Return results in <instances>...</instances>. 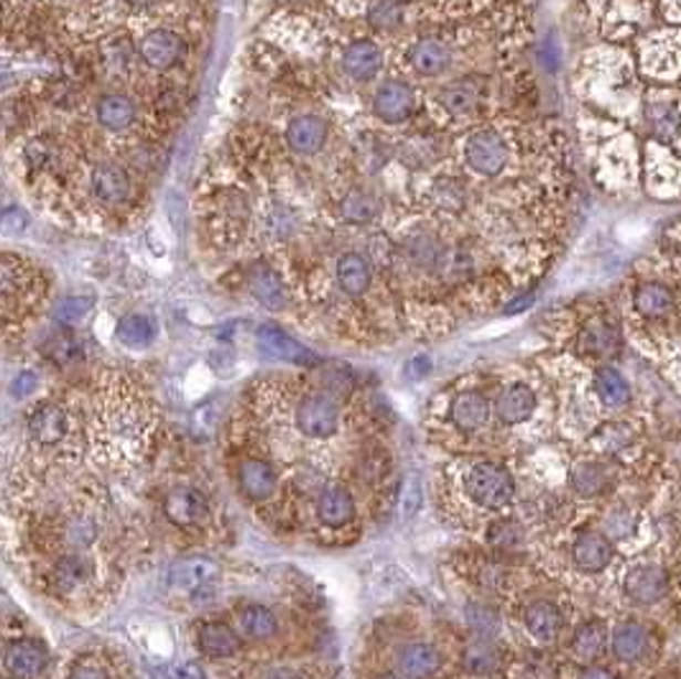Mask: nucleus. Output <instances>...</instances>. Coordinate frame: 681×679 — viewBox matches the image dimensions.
Segmentation results:
<instances>
[{"label":"nucleus","mask_w":681,"mask_h":679,"mask_svg":"<svg viewBox=\"0 0 681 679\" xmlns=\"http://www.w3.org/2000/svg\"><path fill=\"white\" fill-rule=\"evenodd\" d=\"M327 140V123L319 115H298L286 128V144L302 156L317 154Z\"/></svg>","instance_id":"obj_17"},{"label":"nucleus","mask_w":681,"mask_h":679,"mask_svg":"<svg viewBox=\"0 0 681 679\" xmlns=\"http://www.w3.org/2000/svg\"><path fill=\"white\" fill-rule=\"evenodd\" d=\"M66 679H111V677H107V672H105L103 667L87 665V661H85V665L74 667Z\"/></svg>","instance_id":"obj_47"},{"label":"nucleus","mask_w":681,"mask_h":679,"mask_svg":"<svg viewBox=\"0 0 681 679\" xmlns=\"http://www.w3.org/2000/svg\"><path fill=\"white\" fill-rule=\"evenodd\" d=\"M238 624H240V631H243L248 639H255V641L271 639V636L279 631L276 616H273V613L265 606H245L243 610H240Z\"/></svg>","instance_id":"obj_35"},{"label":"nucleus","mask_w":681,"mask_h":679,"mask_svg":"<svg viewBox=\"0 0 681 679\" xmlns=\"http://www.w3.org/2000/svg\"><path fill=\"white\" fill-rule=\"evenodd\" d=\"M569 483H572V491H575L577 495H583V499H593V495H600L605 488H608L610 476L600 462H579V466H575V470H572Z\"/></svg>","instance_id":"obj_33"},{"label":"nucleus","mask_w":681,"mask_h":679,"mask_svg":"<svg viewBox=\"0 0 681 679\" xmlns=\"http://www.w3.org/2000/svg\"><path fill=\"white\" fill-rule=\"evenodd\" d=\"M90 577H93V562L82 557V554H70L56 565L52 583L56 593H72L85 585Z\"/></svg>","instance_id":"obj_31"},{"label":"nucleus","mask_w":681,"mask_h":679,"mask_svg":"<svg viewBox=\"0 0 681 679\" xmlns=\"http://www.w3.org/2000/svg\"><path fill=\"white\" fill-rule=\"evenodd\" d=\"M509 144L497 130L480 128L464 140V161L480 177H497L509 164Z\"/></svg>","instance_id":"obj_2"},{"label":"nucleus","mask_w":681,"mask_h":679,"mask_svg":"<svg viewBox=\"0 0 681 679\" xmlns=\"http://www.w3.org/2000/svg\"><path fill=\"white\" fill-rule=\"evenodd\" d=\"M595 391L608 409H622L633 399V388L628 378L612 366H600L595 370Z\"/></svg>","instance_id":"obj_25"},{"label":"nucleus","mask_w":681,"mask_h":679,"mask_svg":"<svg viewBox=\"0 0 681 679\" xmlns=\"http://www.w3.org/2000/svg\"><path fill=\"white\" fill-rule=\"evenodd\" d=\"M480 101H483V85L470 77L457 80L439 93V103H442V107L452 115V118H464V115H472L478 111Z\"/></svg>","instance_id":"obj_22"},{"label":"nucleus","mask_w":681,"mask_h":679,"mask_svg":"<svg viewBox=\"0 0 681 679\" xmlns=\"http://www.w3.org/2000/svg\"><path fill=\"white\" fill-rule=\"evenodd\" d=\"M90 310H93V296H66V300L56 304L54 320L60 322V325L70 327L85 320Z\"/></svg>","instance_id":"obj_42"},{"label":"nucleus","mask_w":681,"mask_h":679,"mask_svg":"<svg viewBox=\"0 0 681 679\" xmlns=\"http://www.w3.org/2000/svg\"><path fill=\"white\" fill-rule=\"evenodd\" d=\"M521 536H523V532H521V526L516 524V521L503 519V521H497V524L490 526V536H488V540L493 542L495 546H503V550H511V546H516V544L521 542Z\"/></svg>","instance_id":"obj_43"},{"label":"nucleus","mask_w":681,"mask_h":679,"mask_svg":"<svg viewBox=\"0 0 681 679\" xmlns=\"http://www.w3.org/2000/svg\"><path fill=\"white\" fill-rule=\"evenodd\" d=\"M610 649L612 657L626 661V665H633V661H641L646 654L651 649V634L649 628L638 620H622L616 626V631L610 636Z\"/></svg>","instance_id":"obj_13"},{"label":"nucleus","mask_w":681,"mask_h":679,"mask_svg":"<svg viewBox=\"0 0 681 679\" xmlns=\"http://www.w3.org/2000/svg\"><path fill=\"white\" fill-rule=\"evenodd\" d=\"M523 620H526L528 634L542 644H552L554 639H559L562 626H564L562 610L549 600L531 603V606L526 608V616H523Z\"/></svg>","instance_id":"obj_23"},{"label":"nucleus","mask_w":681,"mask_h":679,"mask_svg":"<svg viewBox=\"0 0 681 679\" xmlns=\"http://www.w3.org/2000/svg\"><path fill=\"white\" fill-rule=\"evenodd\" d=\"M429 368H431V361L427 358V355H421V358H413V361L409 363V374H413V376L429 374Z\"/></svg>","instance_id":"obj_50"},{"label":"nucleus","mask_w":681,"mask_h":679,"mask_svg":"<svg viewBox=\"0 0 681 679\" xmlns=\"http://www.w3.org/2000/svg\"><path fill=\"white\" fill-rule=\"evenodd\" d=\"M214 573H218V567H214L210 560H185L171 570V583L177 585L179 591L192 593L197 587H202Z\"/></svg>","instance_id":"obj_36"},{"label":"nucleus","mask_w":681,"mask_h":679,"mask_svg":"<svg viewBox=\"0 0 681 679\" xmlns=\"http://www.w3.org/2000/svg\"><path fill=\"white\" fill-rule=\"evenodd\" d=\"M376 679H404V677H396V675H378Z\"/></svg>","instance_id":"obj_52"},{"label":"nucleus","mask_w":681,"mask_h":679,"mask_svg":"<svg viewBox=\"0 0 681 679\" xmlns=\"http://www.w3.org/2000/svg\"><path fill=\"white\" fill-rule=\"evenodd\" d=\"M185 52V39L169 29L148 31L144 41H140V60L154 70H171L174 64H179Z\"/></svg>","instance_id":"obj_10"},{"label":"nucleus","mask_w":681,"mask_h":679,"mask_svg":"<svg viewBox=\"0 0 681 679\" xmlns=\"http://www.w3.org/2000/svg\"><path fill=\"white\" fill-rule=\"evenodd\" d=\"M605 644H608V628H605L603 620H585L575 631V639H572V654H575L577 661L589 665L605 651Z\"/></svg>","instance_id":"obj_29"},{"label":"nucleus","mask_w":681,"mask_h":679,"mask_svg":"<svg viewBox=\"0 0 681 679\" xmlns=\"http://www.w3.org/2000/svg\"><path fill=\"white\" fill-rule=\"evenodd\" d=\"M255 340H259L261 351L269 353L271 358L296 363V366H312V363H317V355L306 351L302 343H296L292 335H286L284 330L276 325H261L259 333H255Z\"/></svg>","instance_id":"obj_11"},{"label":"nucleus","mask_w":681,"mask_h":679,"mask_svg":"<svg viewBox=\"0 0 681 679\" xmlns=\"http://www.w3.org/2000/svg\"><path fill=\"white\" fill-rule=\"evenodd\" d=\"M90 185H93L95 200L105 207H121L130 197V179L126 169L118 167V164H99L93 171Z\"/></svg>","instance_id":"obj_14"},{"label":"nucleus","mask_w":681,"mask_h":679,"mask_svg":"<svg viewBox=\"0 0 681 679\" xmlns=\"http://www.w3.org/2000/svg\"><path fill=\"white\" fill-rule=\"evenodd\" d=\"M638 532V516L636 511H630L626 506H616L603 521V534L610 536V540H628Z\"/></svg>","instance_id":"obj_41"},{"label":"nucleus","mask_w":681,"mask_h":679,"mask_svg":"<svg viewBox=\"0 0 681 679\" xmlns=\"http://www.w3.org/2000/svg\"><path fill=\"white\" fill-rule=\"evenodd\" d=\"M335 273H337V284L343 286L345 294L360 296V294L368 292L373 271H370V263H368V259H365V255H360V253L339 255Z\"/></svg>","instance_id":"obj_27"},{"label":"nucleus","mask_w":681,"mask_h":679,"mask_svg":"<svg viewBox=\"0 0 681 679\" xmlns=\"http://www.w3.org/2000/svg\"><path fill=\"white\" fill-rule=\"evenodd\" d=\"M248 284H251L255 300L269 306V310H281L286 304V289L269 267H255L251 276H248Z\"/></svg>","instance_id":"obj_30"},{"label":"nucleus","mask_w":681,"mask_h":679,"mask_svg":"<svg viewBox=\"0 0 681 679\" xmlns=\"http://www.w3.org/2000/svg\"><path fill=\"white\" fill-rule=\"evenodd\" d=\"M464 491L478 506L488 511L505 509L516 495V483L513 476L497 462H478L470 468V473L464 476Z\"/></svg>","instance_id":"obj_1"},{"label":"nucleus","mask_w":681,"mask_h":679,"mask_svg":"<svg viewBox=\"0 0 681 679\" xmlns=\"http://www.w3.org/2000/svg\"><path fill=\"white\" fill-rule=\"evenodd\" d=\"M156 337V322L148 314H128L118 325V340L128 347H146Z\"/></svg>","instance_id":"obj_37"},{"label":"nucleus","mask_w":681,"mask_h":679,"mask_svg":"<svg viewBox=\"0 0 681 679\" xmlns=\"http://www.w3.org/2000/svg\"><path fill=\"white\" fill-rule=\"evenodd\" d=\"M452 425L460 429V432H478L480 427L485 425L490 417V404L483 394L478 391H464L457 394L452 407H450Z\"/></svg>","instance_id":"obj_21"},{"label":"nucleus","mask_w":681,"mask_h":679,"mask_svg":"<svg viewBox=\"0 0 681 679\" xmlns=\"http://www.w3.org/2000/svg\"><path fill=\"white\" fill-rule=\"evenodd\" d=\"M3 665L13 679H36L49 665V651L41 641L15 639L6 646Z\"/></svg>","instance_id":"obj_6"},{"label":"nucleus","mask_w":681,"mask_h":679,"mask_svg":"<svg viewBox=\"0 0 681 679\" xmlns=\"http://www.w3.org/2000/svg\"><path fill=\"white\" fill-rule=\"evenodd\" d=\"M630 440H633V432H630L626 425L610 421V425H603L600 429H597L593 437V445L605 455H616L620 450H626Z\"/></svg>","instance_id":"obj_40"},{"label":"nucleus","mask_w":681,"mask_h":679,"mask_svg":"<svg viewBox=\"0 0 681 679\" xmlns=\"http://www.w3.org/2000/svg\"><path fill=\"white\" fill-rule=\"evenodd\" d=\"M534 411H536V394L534 388L526 384L505 386L495 401L497 419L505 421V425H521V421L531 419V414Z\"/></svg>","instance_id":"obj_18"},{"label":"nucleus","mask_w":681,"mask_h":679,"mask_svg":"<svg viewBox=\"0 0 681 679\" xmlns=\"http://www.w3.org/2000/svg\"><path fill=\"white\" fill-rule=\"evenodd\" d=\"M577 345L579 353H585L587 358L595 361L616 358L622 345L620 327L608 317H593L589 322H585L583 330H579Z\"/></svg>","instance_id":"obj_5"},{"label":"nucleus","mask_w":681,"mask_h":679,"mask_svg":"<svg viewBox=\"0 0 681 679\" xmlns=\"http://www.w3.org/2000/svg\"><path fill=\"white\" fill-rule=\"evenodd\" d=\"M622 591L636 606L649 608L667 598L669 593V575L659 565H636L622 579Z\"/></svg>","instance_id":"obj_4"},{"label":"nucleus","mask_w":681,"mask_h":679,"mask_svg":"<svg viewBox=\"0 0 681 679\" xmlns=\"http://www.w3.org/2000/svg\"><path fill=\"white\" fill-rule=\"evenodd\" d=\"M396 665L404 679H431L442 669V654L431 644H409L398 651Z\"/></svg>","instance_id":"obj_15"},{"label":"nucleus","mask_w":681,"mask_h":679,"mask_svg":"<svg viewBox=\"0 0 681 679\" xmlns=\"http://www.w3.org/2000/svg\"><path fill=\"white\" fill-rule=\"evenodd\" d=\"M179 677L181 679H207L205 669L199 667V665H195V661H187V665L179 669Z\"/></svg>","instance_id":"obj_49"},{"label":"nucleus","mask_w":681,"mask_h":679,"mask_svg":"<svg viewBox=\"0 0 681 679\" xmlns=\"http://www.w3.org/2000/svg\"><path fill=\"white\" fill-rule=\"evenodd\" d=\"M579 679H618V677L612 675L608 667L589 665V667H585V669H583V672H579Z\"/></svg>","instance_id":"obj_48"},{"label":"nucleus","mask_w":681,"mask_h":679,"mask_svg":"<svg viewBox=\"0 0 681 679\" xmlns=\"http://www.w3.org/2000/svg\"><path fill=\"white\" fill-rule=\"evenodd\" d=\"M409 62H411V67L421 74V77H439V74H444L447 70H450L452 52L444 41L421 39L411 46Z\"/></svg>","instance_id":"obj_20"},{"label":"nucleus","mask_w":681,"mask_h":679,"mask_svg":"<svg viewBox=\"0 0 681 679\" xmlns=\"http://www.w3.org/2000/svg\"><path fill=\"white\" fill-rule=\"evenodd\" d=\"M501 667V651L493 641H475L464 651V669L472 675H493Z\"/></svg>","instance_id":"obj_38"},{"label":"nucleus","mask_w":681,"mask_h":679,"mask_svg":"<svg viewBox=\"0 0 681 679\" xmlns=\"http://www.w3.org/2000/svg\"><path fill=\"white\" fill-rule=\"evenodd\" d=\"M677 306V294L674 289L663 281H643L641 286H636L633 292V310L638 317L659 322L667 320Z\"/></svg>","instance_id":"obj_12"},{"label":"nucleus","mask_w":681,"mask_h":679,"mask_svg":"<svg viewBox=\"0 0 681 679\" xmlns=\"http://www.w3.org/2000/svg\"><path fill=\"white\" fill-rule=\"evenodd\" d=\"M317 513L327 526H343L355 516V501L347 488L332 485L325 488L317 501Z\"/></svg>","instance_id":"obj_28"},{"label":"nucleus","mask_w":681,"mask_h":679,"mask_svg":"<svg viewBox=\"0 0 681 679\" xmlns=\"http://www.w3.org/2000/svg\"><path fill=\"white\" fill-rule=\"evenodd\" d=\"M39 386V378H36V374H31V370H21L19 376L13 378V384H11V394L13 396H29V394H33V388Z\"/></svg>","instance_id":"obj_46"},{"label":"nucleus","mask_w":681,"mask_h":679,"mask_svg":"<svg viewBox=\"0 0 681 679\" xmlns=\"http://www.w3.org/2000/svg\"><path fill=\"white\" fill-rule=\"evenodd\" d=\"M339 210H343V218L350 226H368L380 215V202L370 192H365V189H350L343 205H339Z\"/></svg>","instance_id":"obj_34"},{"label":"nucleus","mask_w":681,"mask_h":679,"mask_svg":"<svg viewBox=\"0 0 681 679\" xmlns=\"http://www.w3.org/2000/svg\"><path fill=\"white\" fill-rule=\"evenodd\" d=\"M199 651L210 659H228L240 649L238 634L232 631L228 624H220V620H212V624H205L199 628Z\"/></svg>","instance_id":"obj_26"},{"label":"nucleus","mask_w":681,"mask_h":679,"mask_svg":"<svg viewBox=\"0 0 681 679\" xmlns=\"http://www.w3.org/2000/svg\"><path fill=\"white\" fill-rule=\"evenodd\" d=\"M406 19V6L401 0H373L368 6V23L378 31H394Z\"/></svg>","instance_id":"obj_39"},{"label":"nucleus","mask_w":681,"mask_h":679,"mask_svg":"<svg viewBox=\"0 0 681 679\" xmlns=\"http://www.w3.org/2000/svg\"><path fill=\"white\" fill-rule=\"evenodd\" d=\"M343 70L357 82L376 80L378 72L384 70V52L368 39L353 41L343 54Z\"/></svg>","instance_id":"obj_16"},{"label":"nucleus","mask_w":681,"mask_h":679,"mask_svg":"<svg viewBox=\"0 0 681 679\" xmlns=\"http://www.w3.org/2000/svg\"><path fill=\"white\" fill-rule=\"evenodd\" d=\"M164 513L177 526H199L210 516V503L197 488H174L164 501Z\"/></svg>","instance_id":"obj_8"},{"label":"nucleus","mask_w":681,"mask_h":679,"mask_svg":"<svg viewBox=\"0 0 681 679\" xmlns=\"http://www.w3.org/2000/svg\"><path fill=\"white\" fill-rule=\"evenodd\" d=\"M240 491L251 501H269L279 488V476L265 460H245L240 466Z\"/></svg>","instance_id":"obj_19"},{"label":"nucleus","mask_w":681,"mask_h":679,"mask_svg":"<svg viewBox=\"0 0 681 679\" xmlns=\"http://www.w3.org/2000/svg\"><path fill=\"white\" fill-rule=\"evenodd\" d=\"M421 506V483L417 476H411L409 480L404 483V493H401V513L406 519H411L413 513L419 511Z\"/></svg>","instance_id":"obj_44"},{"label":"nucleus","mask_w":681,"mask_h":679,"mask_svg":"<svg viewBox=\"0 0 681 679\" xmlns=\"http://www.w3.org/2000/svg\"><path fill=\"white\" fill-rule=\"evenodd\" d=\"M296 427L306 437L325 440L339 429V407L327 391L310 394L296 407Z\"/></svg>","instance_id":"obj_3"},{"label":"nucleus","mask_w":681,"mask_h":679,"mask_svg":"<svg viewBox=\"0 0 681 679\" xmlns=\"http://www.w3.org/2000/svg\"><path fill=\"white\" fill-rule=\"evenodd\" d=\"M29 226L27 212L21 210V207H6L3 212V233L6 236H21L23 230Z\"/></svg>","instance_id":"obj_45"},{"label":"nucleus","mask_w":681,"mask_h":679,"mask_svg":"<svg viewBox=\"0 0 681 679\" xmlns=\"http://www.w3.org/2000/svg\"><path fill=\"white\" fill-rule=\"evenodd\" d=\"M265 679H304L298 672H292V669H276V672H271Z\"/></svg>","instance_id":"obj_51"},{"label":"nucleus","mask_w":681,"mask_h":679,"mask_svg":"<svg viewBox=\"0 0 681 679\" xmlns=\"http://www.w3.org/2000/svg\"><path fill=\"white\" fill-rule=\"evenodd\" d=\"M612 557H616V546H612L610 536H605L603 532H585L572 544V562H575L579 573H603L612 562Z\"/></svg>","instance_id":"obj_9"},{"label":"nucleus","mask_w":681,"mask_h":679,"mask_svg":"<svg viewBox=\"0 0 681 679\" xmlns=\"http://www.w3.org/2000/svg\"><path fill=\"white\" fill-rule=\"evenodd\" d=\"M29 432L41 445L60 442L66 432V414L56 404H41L31 411L29 417Z\"/></svg>","instance_id":"obj_24"},{"label":"nucleus","mask_w":681,"mask_h":679,"mask_svg":"<svg viewBox=\"0 0 681 679\" xmlns=\"http://www.w3.org/2000/svg\"><path fill=\"white\" fill-rule=\"evenodd\" d=\"M413 105H417V97H413V90L409 82L401 80H388L378 87L376 97H373V113L378 115L380 121L386 123H404L413 113Z\"/></svg>","instance_id":"obj_7"},{"label":"nucleus","mask_w":681,"mask_h":679,"mask_svg":"<svg viewBox=\"0 0 681 679\" xmlns=\"http://www.w3.org/2000/svg\"><path fill=\"white\" fill-rule=\"evenodd\" d=\"M97 121L107 130H126L136 121V105L126 95H105L97 103Z\"/></svg>","instance_id":"obj_32"}]
</instances>
